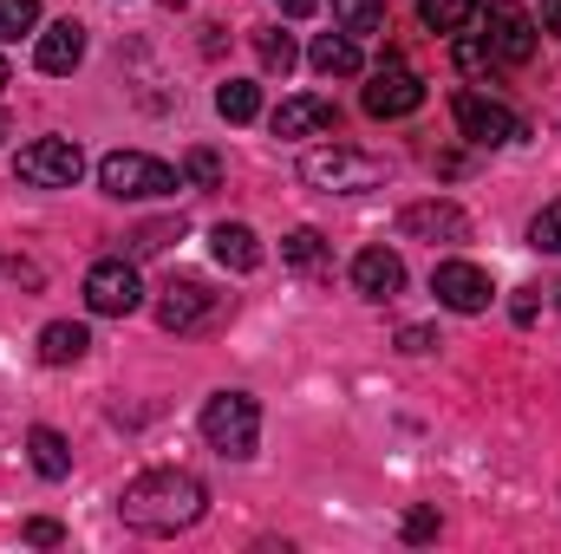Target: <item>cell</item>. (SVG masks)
<instances>
[{"label": "cell", "instance_id": "1", "mask_svg": "<svg viewBox=\"0 0 561 554\" xmlns=\"http://www.w3.org/2000/svg\"><path fill=\"white\" fill-rule=\"evenodd\" d=\"M203 509H209V489H203L190 470H144V476L125 483V496H118V516H125V529H138V535L196 529Z\"/></svg>", "mask_w": 561, "mask_h": 554}, {"label": "cell", "instance_id": "2", "mask_svg": "<svg viewBox=\"0 0 561 554\" xmlns=\"http://www.w3.org/2000/svg\"><path fill=\"white\" fill-rule=\"evenodd\" d=\"M300 183L307 189H327V196H359V189H379L386 183V157L353 150V143H320V150L300 157Z\"/></svg>", "mask_w": 561, "mask_h": 554}, {"label": "cell", "instance_id": "3", "mask_svg": "<svg viewBox=\"0 0 561 554\" xmlns=\"http://www.w3.org/2000/svg\"><path fill=\"white\" fill-rule=\"evenodd\" d=\"M99 183L118 203H157V196H176L183 189V170H170L163 157H144V150H112L99 163Z\"/></svg>", "mask_w": 561, "mask_h": 554}, {"label": "cell", "instance_id": "4", "mask_svg": "<svg viewBox=\"0 0 561 554\" xmlns=\"http://www.w3.org/2000/svg\"><path fill=\"white\" fill-rule=\"evenodd\" d=\"M203 437L222 457H255V443H262V405L249 392H216L203 405Z\"/></svg>", "mask_w": 561, "mask_h": 554}, {"label": "cell", "instance_id": "5", "mask_svg": "<svg viewBox=\"0 0 561 554\" xmlns=\"http://www.w3.org/2000/svg\"><path fill=\"white\" fill-rule=\"evenodd\" d=\"M13 176H20L26 189H72V183L85 176V150L72 138H39L13 157Z\"/></svg>", "mask_w": 561, "mask_h": 554}, {"label": "cell", "instance_id": "6", "mask_svg": "<svg viewBox=\"0 0 561 554\" xmlns=\"http://www.w3.org/2000/svg\"><path fill=\"white\" fill-rule=\"evenodd\" d=\"M85 307H92V313H105V320H125V313H138V307H144L138 268H131L125 255H105V262H92V268H85Z\"/></svg>", "mask_w": 561, "mask_h": 554}, {"label": "cell", "instance_id": "7", "mask_svg": "<svg viewBox=\"0 0 561 554\" xmlns=\"http://www.w3.org/2000/svg\"><path fill=\"white\" fill-rule=\"evenodd\" d=\"M483 26H490V53H496L503 66H529V59H536V33H542V26H536L516 0H490V7H483Z\"/></svg>", "mask_w": 561, "mask_h": 554}, {"label": "cell", "instance_id": "8", "mask_svg": "<svg viewBox=\"0 0 561 554\" xmlns=\"http://www.w3.org/2000/svg\"><path fill=\"white\" fill-rule=\"evenodd\" d=\"M419 105H424V79L399 66V53H386V66H379L373 85H366V112H373V118H412Z\"/></svg>", "mask_w": 561, "mask_h": 554}, {"label": "cell", "instance_id": "9", "mask_svg": "<svg viewBox=\"0 0 561 554\" xmlns=\"http://www.w3.org/2000/svg\"><path fill=\"white\" fill-rule=\"evenodd\" d=\"M457 131L470 143H516L523 138V118L510 105L483 99V92H457Z\"/></svg>", "mask_w": 561, "mask_h": 554}, {"label": "cell", "instance_id": "10", "mask_svg": "<svg viewBox=\"0 0 561 554\" xmlns=\"http://www.w3.org/2000/svg\"><path fill=\"white\" fill-rule=\"evenodd\" d=\"M216 320V293L203 287V280H170L163 293H157V326L163 333H196V326H209Z\"/></svg>", "mask_w": 561, "mask_h": 554}, {"label": "cell", "instance_id": "11", "mask_svg": "<svg viewBox=\"0 0 561 554\" xmlns=\"http://www.w3.org/2000/svg\"><path fill=\"white\" fill-rule=\"evenodd\" d=\"M431 293L450 307V313H483L490 307V275L477 262H437L431 268Z\"/></svg>", "mask_w": 561, "mask_h": 554}, {"label": "cell", "instance_id": "12", "mask_svg": "<svg viewBox=\"0 0 561 554\" xmlns=\"http://www.w3.org/2000/svg\"><path fill=\"white\" fill-rule=\"evenodd\" d=\"M399 235L431 242V249H437V242L450 249V242H470V216H463L457 203H412V209L399 216Z\"/></svg>", "mask_w": 561, "mask_h": 554}, {"label": "cell", "instance_id": "13", "mask_svg": "<svg viewBox=\"0 0 561 554\" xmlns=\"http://www.w3.org/2000/svg\"><path fill=\"white\" fill-rule=\"evenodd\" d=\"M275 138H313V131H340V105L320 99V92H294L275 105Z\"/></svg>", "mask_w": 561, "mask_h": 554}, {"label": "cell", "instance_id": "14", "mask_svg": "<svg viewBox=\"0 0 561 554\" xmlns=\"http://www.w3.org/2000/svg\"><path fill=\"white\" fill-rule=\"evenodd\" d=\"M79 59H85V26H79V20H53V26L39 33V46H33V66L53 72V79H66Z\"/></svg>", "mask_w": 561, "mask_h": 554}, {"label": "cell", "instance_id": "15", "mask_svg": "<svg viewBox=\"0 0 561 554\" xmlns=\"http://www.w3.org/2000/svg\"><path fill=\"white\" fill-rule=\"evenodd\" d=\"M353 287H359L366 300H392V293L405 287V262H399L392 249H359V255H353Z\"/></svg>", "mask_w": 561, "mask_h": 554}, {"label": "cell", "instance_id": "16", "mask_svg": "<svg viewBox=\"0 0 561 554\" xmlns=\"http://www.w3.org/2000/svg\"><path fill=\"white\" fill-rule=\"evenodd\" d=\"M209 255H216L229 275H255V268H262V242H255L249 222H216V229H209Z\"/></svg>", "mask_w": 561, "mask_h": 554}, {"label": "cell", "instance_id": "17", "mask_svg": "<svg viewBox=\"0 0 561 554\" xmlns=\"http://www.w3.org/2000/svg\"><path fill=\"white\" fill-rule=\"evenodd\" d=\"M307 59H313L320 79H353V72H359V46H353V33H320Z\"/></svg>", "mask_w": 561, "mask_h": 554}, {"label": "cell", "instance_id": "18", "mask_svg": "<svg viewBox=\"0 0 561 554\" xmlns=\"http://www.w3.org/2000/svg\"><path fill=\"white\" fill-rule=\"evenodd\" d=\"M85 346H92V333H85L79 320H53V326L39 333V359H46V366H79Z\"/></svg>", "mask_w": 561, "mask_h": 554}, {"label": "cell", "instance_id": "19", "mask_svg": "<svg viewBox=\"0 0 561 554\" xmlns=\"http://www.w3.org/2000/svg\"><path fill=\"white\" fill-rule=\"evenodd\" d=\"M26 450H33V470H39L46 483L72 476V450H66V437H59L53 424H33V430H26Z\"/></svg>", "mask_w": 561, "mask_h": 554}, {"label": "cell", "instance_id": "20", "mask_svg": "<svg viewBox=\"0 0 561 554\" xmlns=\"http://www.w3.org/2000/svg\"><path fill=\"white\" fill-rule=\"evenodd\" d=\"M419 13H424V26L431 33H470V20L483 13V0H419Z\"/></svg>", "mask_w": 561, "mask_h": 554}, {"label": "cell", "instance_id": "21", "mask_svg": "<svg viewBox=\"0 0 561 554\" xmlns=\"http://www.w3.org/2000/svg\"><path fill=\"white\" fill-rule=\"evenodd\" d=\"M216 112H222L229 125H249V118H262V85H249V79H229V85L216 92Z\"/></svg>", "mask_w": 561, "mask_h": 554}, {"label": "cell", "instance_id": "22", "mask_svg": "<svg viewBox=\"0 0 561 554\" xmlns=\"http://www.w3.org/2000/svg\"><path fill=\"white\" fill-rule=\"evenodd\" d=\"M280 262L300 268V275H320V268H327V242H320V229H294V235L280 242Z\"/></svg>", "mask_w": 561, "mask_h": 554}, {"label": "cell", "instance_id": "23", "mask_svg": "<svg viewBox=\"0 0 561 554\" xmlns=\"http://www.w3.org/2000/svg\"><path fill=\"white\" fill-rule=\"evenodd\" d=\"M249 39H255V53H262L268 72H280V79L294 72V59H300V53H294V33H280V26H255Z\"/></svg>", "mask_w": 561, "mask_h": 554}, {"label": "cell", "instance_id": "24", "mask_svg": "<svg viewBox=\"0 0 561 554\" xmlns=\"http://www.w3.org/2000/svg\"><path fill=\"white\" fill-rule=\"evenodd\" d=\"M340 33H379L386 26V0H333Z\"/></svg>", "mask_w": 561, "mask_h": 554}, {"label": "cell", "instance_id": "25", "mask_svg": "<svg viewBox=\"0 0 561 554\" xmlns=\"http://www.w3.org/2000/svg\"><path fill=\"white\" fill-rule=\"evenodd\" d=\"M39 26V0H0V46Z\"/></svg>", "mask_w": 561, "mask_h": 554}, {"label": "cell", "instance_id": "26", "mask_svg": "<svg viewBox=\"0 0 561 554\" xmlns=\"http://www.w3.org/2000/svg\"><path fill=\"white\" fill-rule=\"evenodd\" d=\"M529 249H542V255H561V203H549V209L529 222Z\"/></svg>", "mask_w": 561, "mask_h": 554}, {"label": "cell", "instance_id": "27", "mask_svg": "<svg viewBox=\"0 0 561 554\" xmlns=\"http://www.w3.org/2000/svg\"><path fill=\"white\" fill-rule=\"evenodd\" d=\"M450 59L463 66V72H490V39H477V33H457V46H450Z\"/></svg>", "mask_w": 561, "mask_h": 554}, {"label": "cell", "instance_id": "28", "mask_svg": "<svg viewBox=\"0 0 561 554\" xmlns=\"http://www.w3.org/2000/svg\"><path fill=\"white\" fill-rule=\"evenodd\" d=\"M183 176H190L196 189H216V183H222V157H216V150H190V157H183Z\"/></svg>", "mask_w": 561, "mask_h": 554}, {"label": "cell", "instance_id": "29", "mask_svg": "<svg viewBox=\"0 0 561 554\" xmlns=\"http://www.w3.org/2000/svg\"><path fill=\"white\" fill-rule=\"evenodd\" d=\"M176 235H183V222H150V229L131 235V255H157V249H170Z\"/></svg>", "mask_w": 561, "mask_h": 554}, {"label": "cell", "instance_id": "30", "mask_svg": "<svg viewBox=\"0 0 561 554\" xmlns=\"http://www.w3.org/2000/svg\"><path fill=\"white\" fill-rule=\"evenodd\" d=\"M437 535V509H412L405 516V542H431Z\"/></svg>", "mask_w": 561, "mask_h": 554}, {"label": "cell", "instance_id": "31", "mask_svg": "<svg viewBox=\"0 0 561 554\" xmlns=\"http://www.w3.org/2000/svg\"><path fill=\"white\" fill-rule=\"evenodd\" d=\"M431 346H437L431 326H405V333H399V353H431Z\"/></svg>", "mask_w": 561, "mask_h": 554}, {"label": "cell", "instance_id": "32", "mask_svg": "<svg viewBox=\"0 0 561 554\" xmlns=\"http://www.w3.org/2000/svg\"><path fill=\"white\" fill-rule=\"evenodd\" d=\"M510 313H516V326H536V313H542V300H536V287H523Z\"/></svg>", "mask_w": 561, "mask_h": 554}, {"label": "cell", "instance_id": "33", "mask_svg": "<svg viewBox=\"0 0 561 554\" xmlns=\"http://www.w3.org/2000/svg\"><path fill=\"white\" fill-rule=\"evenodd\" d=\"M26 542H33V549H53V542H59V522H53V516L26 522Z\"/></svg>", "mask_w": 561, "mask_h": 554}, {"label": "cell", "instance_id": "34", "mask_svg": "<svg viewBox=\"0 0 561 554\" xmlns=\"http://www.w3.org/2000/svg\"><path fill=\"white\" fill-rule=\"evenodd\" d=\"M536 26H542V33H556V39H561V0H542V20H536Z\"/></svg>", "mask_w": 561, "mask_h": 554}, {"label": "cell", "instance_id": "35", "mask_svg": "<svg viewBox=\"0 0 561 554\" xmlns=\"http://www.w3.org/2000/svg\"><path fill=\"white\" fill-rule=\"evenodd\" d=\"M280 13H287V20H307V13H313V7H320V0H275Z\"/></svg>", "mask_w": 561, "mask_h": 554}, {"label": "cell", "instance_id": "36", "mask_svg": "<svg viewBox=\"0 0 561 554\" xmlns=\"http://www.w3.org/2000/svg\"><path fill=\"white\" fill-rule=\"evenodd\" d=\"M7 79H13V72H7V59H0V92H7Z\"/></svg>", "mask_w": 561, "mask_h": 554}, {"label": "cell", "instance_id": "37", "mask_svg": "<svg viewBox=\"0 0 561 554\" xmlns=\"http://www.w3.org/2000/svg\"><path fill=\"white\" fill-rule=\"evenodd\" d=\"M0 138H7V125H0Z\"/></svg>", "mask_w": 561, "mask_h": 554}, {"label": "cell", "instance_id": "38", "mask_svg": "<svg viewBox=\"0 0 561 554\" xmlns=\"http://www.w3.org/2000/svg\"><path fill=\"white\" fill-rule=\"evenodd\" d=\"M556 300H561V287H556Z\"/></svg>", "mask_w": 561, "mask_h": 554}]
</instances>
